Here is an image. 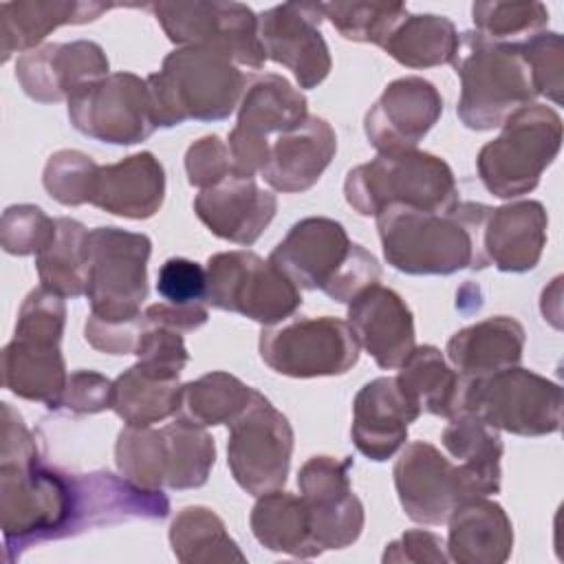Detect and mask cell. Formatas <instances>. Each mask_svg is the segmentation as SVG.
I'll list each match as a JSON object with an SVG mask.
<instances>
[{
    "instance_id": "cell-1",
    "label": "cell",
    "mask_w": 564,
    "mask_h": 564,
    "mask_svg": "<svg viewBox=\"0 0 564 564\" xmlns=\"http://www.w3.org/2000/svg\"><path fill=\"white\" fill-rule=\"evenodd\" d=\"M0 410V518L13 562L33 544L75 535L77 474L46 465L22 414L7 401Z\"/></svg>"
},
{
    "instance_id": "cell-2",
    "label": "cell",
    "mask_w": 564,
    "mask_h": 564,
    "mask_svg": "<svg viewBox=\"0 0 564 564\" xmlns=\"http://www.w3.org/2000/svg\"><path fill=\"white\" fill-rule=\"evenodd\" d=\"M491 207L458 200L449 212L390 205L379 212L377 229L388 264L408 275H452L489 267L482 229Z\"/></svg>"
},
{
    "instance_id": "cell-3",
    "label": "cell",
    "mask_w": 564,
    "mask_h": 564,
    "mask_svg": "<svg viewBox=\"0 0 564 564\" xmlns=\"http://www.w3.org/2000/svg\"><path fill=\"white\" fill-rule=\"evenodd\" d=\"M159 128L227 119L247 88L245 73L225 55L183 46L165 55L161 70L145 77Z\"/></svg>"
},
{
    "instance_id": "cell-4",
    "label": "cell",
    "mask_w": 564,
    "mask_h": 564,
    "mask_svg": "<svg viewBox=\"0 0 564 564\" xmlns=\"http://www.w3.org/2000/svg\"><path fill=\"white\" fill-rule=\"evenodd\" d=\"M452 66L460 79L456 112L469 130L498 128L511 112L533 104L538 97L531 68L518 44L465 31Z\"/></svg>"
},
{
    "instance_id": "cell-5",
    "label": "cell",
    "mask_w": 564,
    "mask_h": 564,
    "mask_svg": "<svg viewBox=\"0 0 564 564\" xmlns=\"http://www.w3.org/2000/svg\"><path fill=\"white\" fill-rule=\"evenodd\" d=\"M346 203L359 216H377L390 205L449 212L458 203L452 167L430 152H381L352 167L344 181Z\"/></svg>"
},
{
    "instance_id": "cell-6",
    "label": "cell",
    "mask_w": 564,
    "mask_h": 564,
    "mask_svg": "<svg viewBox=\"0 0 564 564\" xmlns=\"http://www.w3.org/2000/svg\"><path fill=\"white\" fill-rule=\"evenodd\" d=\"M500 134L478 152L476 167L482 185L498 198H516L538 187L542 172L562 145V119L542 104L511 112Z\"/></svg>"
},
{
    "instance_id": "cell-7",
    "label": "cell",
    "mask_w": 564,
    "mask_h": 564,
    "mask_svg": "<svg viewBox=\"0 0 564 564\" xmlns=\"http://www.w3.org/2000/svg\"><path fill=\"white\" fill-rule=\"evenodd\" d=\"M460 412L509 434L546 436L562 425V388L533 370L511 366L465 379Z\"/></svg>"
},
{
    "instance_id": "cell-8",
    "label": "cell",
    "mask_w": 564,
    "mask_h": 564,
    "mask_svg": "<svg viewBox=\"0 0 564 564\" xmlns=\"http://www.w3.org/2000/svg\"><path fill=\"white\" fill-rule=\"evenodd\" d=\"M207 295L214 308L245 315L262 326L280 324L302 306L300 289L269 260L236 249L207 260Z\"/></svg>"
},
{
    "instance_id": "cell-9",
    "label": "cell",
    "mask_w": 564,
    "mask_h": 564,
    "mask_svg": "<svg viewBox=\"0 0 564 564\" xmlns=\"http://www.w3.org/2000/svg\"><path fill=\"white\" fill-rule=\"evenodd\" d=\"M260 357L278 375L293 379L346 375L359 361V341L346 319L289 317L264 326Z\"/></svg>"
},
{
    "instance_id": "cell-10",
    "label": "cell",
    "mask_w": 564,
    "mask_h": 564,
    "mask_svg": "<svg viewBox=\"0 0 564 564\" xmlns=\"http://www.w3.org/2000/svg\"><path fill=\"white\" fill-rule=\"evenodd\" d=\"M90 273L86 297L90 315L104 322H126L141 315L148 295V260L152 240L119 227H95L88 236Z\"/></svg>"
},
{
    "instance_id": "cell-11",
    "label": "cell",
    "mask_w": 564,
    "mask_h": 564,
    "mask_svg": "<svg viewBox=\"0 0 564 564\" xmlns=\"http://www.w3.org/2000/svg\"><path fill=\"white\" fill-rule=\"evenodd\" d=\"M167 40L183 46L212 48L234 64L262 68L267 55L258 33V15L242 2L189 0L148 4Z\"/></svg>"
},
{
    "instance_id": "cell-12",
    "label": "cell",
    "mask_w": 564,
    "mask_h": 564,
    "mask_svg": "<svg viewBox=\"0 0 564 564\" xmlns=\"http://www.w3.org/2000/svg\"><path fill=\"white\" fill-rule=\"evenodd\" d=\"M293 454L289 419L258 390L229 423L227 465L240 489L262 496L282 489Z\"/></svg>"
},
{
    "instance_id": "cell-13",
    "label": "cell",
    "mask_w": 564,
    "mask_h": 564,
    "mask_svg": "<svg viewBox=\"0 0 564 564\" xmlns=\"http://www.w3.org/2000/svg\"><path fill=\"white\" fill-rule=\"evenodd\" d=\"M73 128L112 145L145 141L159 126L148 82L134 73H108L68 97Z\"/></svg>"
},
{
    "instance_id": "cell-14",
    "label": "cell",
    "mask_w": 564,
    "mask_h": 564,
    "mask_svg": "<svg viewBox=\"0 0 564 564\" xmlns=\"http://www.w3.org/2000/svg\"><path fill=\"white\" fill-rule=\"evenodd\" d=\"M350 456L344 460L313 456L297 474V487L311 518L313 540L322 553L350 546L361 535L364 505L350 487Z\"/></svg>"
},
{
    "instance_id": "cell-15",
    "label": "cell",
    "mask_w": 564,
    "mask_h": 564,
    "mask_svg": "<svg viewBox=\"0 0 564 564\" xmlns=\"http://www.w3.org/2000/svg\"><path fill=\"white\" fill-rule=\"evenodd\" d=\"M319 2H284L258 15V33L267 59L286 66L300 88L319 86L330 73L328 44L322 37Z\"/></svg>"
},
{
    "instance_id": "cell-16",
    "label": "cell",
    "mask_w": 564,
    "mask_h": 564,
    "mask_svg": "<svg viewBox=\"0 0 564 564\" xmlns=\"http://www.w3.org/2000/svg\"><path fill=\"white\" fill-rule=\"evenodd\" d=\"M392 476L405 516L421 524H443L458 505L474 500L460 467L425 441H414L401 452Z\"/></svg>"
},
{
    "instance_id": "cell-17",
    "label": "cell",
    "mask_w": 564,
    "mask_h": 564,
    "mask_svg": "<svg viewBox=\"0 0 564 564\" xmlns=\"http://www.w3.org/2000/svg\"><path fill=\"white\" fill-rule=\"evenodd\" d=\"M443 97L423 77L408 75L390 82L366 112L364 130L370 145L381 152L416 150L419 141L441 119Z\"/></svg>"
},
{
    "instance_id": "cell-18",
    "label": "cell",
    "mask_w": 564,
    "mask_h": 564,
    "mask_svg": "<svg viewBox=\"0 0 564 564\" xmlns=\"http://www.w3.org/2000/svg\"><path fill=\"white\" fill-rule=\"evenodd\" d=\"M352 245L341 223L308 216L289 229L271 251L269 262L297 289L326 293L348 262Z\"/></svg>"
},
{
    "instance_id": "cell-19",
    "label": "cell",
    "mask_w": 564,
    "mask_h": 564,
    "mask_svg": "<svg viewBox=\"0 0 564 564\" xmlns=\"http://www.w3.org/2000/svg\"><path fill=\"white\" fill-rule=\"evenodd\" d=\"M108 75V57L97 42H53L22 53L15 59V79L22 90L40 101L55 104L82 86Z\"/></svg>"
},
{
    "instance_id": "cell-20",
    "label": "cell",
    "mask_w": 564,
    "mask_h": 564,
    "mask_svg": "<svg viewBox=\"0 0 564 564\" xmlns=\"http://www.w3.org/2000/svg\"><path fill=\"white\" fill-rule=\"evenodd\" d=\"M346 322L352 328L359 348H364L383 370H397L416 346L410 306L397 291L379 282L348 302Z\"/></svg>"
},
{
    "instance_id": "cell-21",
    "label": "cell",
    "mask_w": 564,
    "mask_h": 564,
    "mask_svg": "<svg viewBox=\"0 0 564 564\" xmlns=\"http://www.w3.org/2000/svg\"><path fill=\"white\" fill-rule=\"evenodd\" d=\"M419 416V405L401 390L397 377H377L364 383L352 401V443L368 460H388L403 447L408 425Z\"/></svg>"
},
{
    "instance_id": "cell-22",
    "label": "cell",
    "mask_w": 564,
    "mask_h": 564,
    "mask_svg": "<svg viewBox=\"0 0 564 564\" xmlns=\"http://www.w3.org/2000/svg\"><path fill=\"white\" fill-rule=\"evenodd\" d=\"M278 209L273 192L262 189L253 178L229 174L214 187L200 189L194 198L198 220L218 238L234 245H253L269 227Z\"/></svg>"
},
{
    "instance_id": "cell-23",
    "label": "cell",
    "mask_w": 564,
    "mask_h": 564,
    "mask_svg": "<svg viewBox=\"0 0 564 564\" xmlns=\"http://www.w3.org/2000/svg\"><path fill=\"white\" fill-rule=\"evenodd\" d=\"M335 152L337 137L330 123L308 115L300 126L275 137L260 176L275 192L302 194L319 181Z\"/></svg>"
},
{
    "instance_id": "cell-24",
    "label": "cell",
    "mask_w": 564,
    "mask_h": 564,
    "mask_svg": "<svg viewBox=\"0 0 564 564\" xmlns=\"http://www.w3.org/2000/svg\"><path fill=\"white\" fill-rule=\"evenodd\" d=\"M165 196V172L152 152H137L119 163L99 165L90 205L132 220L154 216Z\"/></svg>"
},
{
    "instance_id": "cell-25",
    "label": "cell",
    "mask_w": 564,
    "mask_h": 564,
    "mask_svg": "<svg viewBox=\"0 0 564 564\" xmlns=\"http://www.w3.org/2000/svg\"><path fill=\"white\" fill-rule=\"evenodd\" d=\"M546 225V209L538 200L491 207L482 229L487 262L505 273L531 271L544 251Z\"/></svg>"
},
{
    "instance_id": "cell-26",
    "label": "cell",
    "mask_w": 564,
    "mask_h": 564,
    "mask_svg": "<svg viewBox=\"0 0 564 564\" xmlns=\"http://www.w3.org/2000/svg\"><path fill=\"white\" fill-rule=\"evenodd\" d=\"M447 557L458 564H502L513 549V527L505 509L485 498L458 505L449 518Z\"/></svg>"
},
{
    "instance_id": "cell-27",
    "label": "cell",
    "mask_w": 564,
    "mask_h": 564,
    "mask_svg": "<svg viewBox=\"0 0 564 564\" xmlns=\"http://www.w3.org/2000/svg\"><path fill=\"white\" fill-rule=\"evenodd\" d=\"M108 2L82 0H20L0 4V53L9 62L13 53H26L62 24H86L112 9Z\"/></svg>"
},
{
    "instance_id": "cell-28",
    "label": "cell",
    "mask_w": 564,
    "mask_h": 564,
    "mask_svg": "<svg viewBox=\"0 0 564 564\" xmlns=\"http://www.w3.org/2000/svg\"><path fill=\"white\" fill-rule=\"evenodd\" d=\"M522 348V324L513 317L496 315L452 335L445 352L449 366L465 379H471L518 366Z\"/></svg>"
},
{
    "instance_id": "cell-29",
    "label": "cell",
    "mask_w": 564,
    "mask_h": 564,
    "mask_svg": "<svg viewBox=\"0 0 564 564\" xmlns=\"http://www.w3.org/2000/svg\"><path fill=\"white\" fill-rule=\"evenodd\" d=\"M68 375L59 344L15 337L2 348V383L15 397L55 410Z\"/></svg>"
},
{
    "instance_id": "cell-30",
    "label": "cell",
    "mask_w": 564,
    "mask_h": 564,
    "mask_svg": "<svg viewBox=\"0 0 564 564\" xmlns=\"http://www.w3.org/2000/svg\"><path fill=\"white\" fill-rule=\"evenodd\" d=\"M441 441L460 467L469 498H485L500 491L502 438L496 427L469 412H460L449 419Z\"/></svg>"
},
{
    "instance_id": "cell-31",
    "label": "cell",
    "mask_w": 564,
    "mask_h": 564,
    "mask_svg": "<svg viewBox=\"0 0 564 564\" xmlns=\"http://www.w3.org/2000/svg\"><path fill=\"white\" fill-rule=\"evenodd\" d=\"M249 522L256 540L269 551L302 560L322 555L313 540L311 518L302 496L282 489L267 491L258 496Z\"/></svg>"
},
{
    "instance_id": "cell-32",
    "label": "cell",
    "mask_w": 564,
    "mask_h": 564,
    "mask_svg": "<svg viewBox=\"0 0 564 564\" xmlns=\"http://www.w3.org/2000/svg\"><path fill=\"white\" fill-rule=\"evenodd\" d=\"M397 383L421 412L443 419L460 412L465 379L447 364L436 346H414L399 366Z\"/></svg>"
},
{
    "instance_id": "cell-33",
    "label": "cell",
    "mask_w": 564,
    "mask_h": 564,
    "mask_svg": "<svg viewBox=\"0 0 564 564\" xmlns=\"http://www.w3.org/2000/svg\"><path fill=\"white\" fill-rule=\"evenodd\" d=\"M306 117V97L282 75L262 73L251 77L242 93L236 128L269 137L293 130Z\"/></svg>"
},
{
    "instance_id": "cell-34",
    "label": "cell",
    "mask_w": 564,
    "mask_h": 564,
    "mask_svg": "<svg viewBox=\"0 0 564 564\" xmlns=\"http://www.w3.org/2000/svg\"><path fill=\"white\" fill-rule=\"evenodd\" d=\"M216 460L214 438L194 423L176 419L159 430L161 487L196 489L209 478Z\"/></svg>"
},
{
    "instance_id": "cell-35",
    "label": "cell",
    "mask_w": 564,
    "mask_h": 564,
    "mask_svg": "<svg viewBox=\"0 0 564 564\" xmlns=\"http://www.w3.org/2000/svg\"><path fill=\"white\" fill-rule=\"evenodd\" d=\"M55 223V238L35 256L40 282L44 289L62 297L86 295L90 273V231L68 216H59Z\"/></svg>"
},
{
    "instance_id": "cell-36",
    "label": "cell",
    "mask_w": 564,
    "mask_h": 564,
    "mask_svg": "<svg viewBox=\"0 0 564 564\" xmlns=\"http://www.w3.org/2000/svg\"><path fill=\"white\" fill-rule=\"evenodd\" d=\"M458 46L460 35L449 18L416 13L403 18L381 48L408 68H430L452 64Z\"/></svg>"
},
{
    "instance_id": "cell-37",
    "label": "cell",
    "mask_w": 564,
    "mask_h": 564,
    "mask_svg": "<svg viewBox=\"0 0 564 564\" xmlns=\"http://www.w3.org/2000/svg\"><path fill=\"white\" fill-rule=\"evenodd\" d=\"M181 405L178 379H161L145 372L139 364L130 366L112 381L115 414L134 427H150L159 421L176 416Z\"/></svg>"
},
{
    "instance_id": "cell-38",
    "label": "cell",
    "mask_w": 564,
    "mask_h": 564,
    "mask_svg": "<svg viewBox=\"0 0 564 564\" xmlns=\"http://www.w3.org/2000/svg\"><path fill=\"white\" fill-rule=\"evenodd\" d=\"M170 544L178 562H245L225 522L207 507H185L170 524Z\"/></svg>"
},
{
    "instance_id": "cell-39",
    "label": "cell",
    "mask_w": 564,
    "mask_h": 564,
    "mask_svg": "<svg viewBox=\"0 0 564 564\" xmlns=\"http://www.w3.org/2000/svg\"><path fill=\"white\" fill-rule=\"evenodd\" d=\"M251 392V386L225 370L207 372L196 381L181 386V405L176 419L198 427L223 423L229 425L249 403Z\"/></svg>"
},
{
    "instance_id": "cell-40",
    "label": "cell",
    "mask_w": 564,
    "mask_h": 564,
    "mask_svg": "<svg viewBox=\"0 0 564 564\" xmlns=\"http://www.w3.org/2000/svg\"><path fill=\"white\" fill-rule=\"evenodd\" d=\"M322 15L341 37L383 46L390 33L408 18L401 2H319Z\"/></svg>"
},
{
    "instance_id": "cell-41",
    "label": "cell",
    "mask_w": 564,
    "mask_h": 564,
    "mask_svg": "<svg viewBox=\"0 0 564 564\" xmlns=\"http://www.w3.org/2000/svg\"><path fill=\"white\" fill-rule=\"evenodd\" d=\"M471 20L489 40L522 44L546 29L549 11L542 2H474Z\"/></svg>"
},
{
    "instance_id": "cell-42",
    "label": "cell",
    "mask_w": 564,
    "mask_h": 564,
    "mask_svg": "<svg viewBox=\"0 0 564 564\" xmlns=\"http://www.w3.org/2000/svg\"><path fill=\"white\" fill-rule=\"evenodd\" d=\"M97 167L99 165L79 150H59L48 156L42 172V185L59 205L77 207L90 203Z\"/></svg>"
},
{
    "instance_id": "cell-43",
    "label": "cell",
    "mask_w": 564,
    "mask_h": 564,
    "mask_svg": "<svg viewBox=\"0 0 564 564\" xmlns=\"http://www.w3.org/2000/svg\"><path fill=\"white\" fill-rule=\"evenodd\" d=\"M57 223L37 205H11L0 220V245L11 256L40 253L55 238Z\"/></svg>"
},
{
    "instance_id": "cell-44",
    "label": "cell",
    "mask_w": 564,
    "mask_h": 564,
    "mask_svg": "<svg viewBox=\"0 0 564 564\" xmlns=\"http://www.w3.org/2000/svg\"><path fill=\"white\" fill-rule=\"evenodd\" d=\"M520 53L531 68L533 86L538 95H544L555 106L562 104L564 90V42L560 33L540 31L524 40Z\"/></svg>"
},
{
    "instance_id": "cell-45",
    "label": "cell",
    "mask_w": 564,
    "mask_h": 564,
    "mask_svg": "<svg viewBox=\"0 0 564 564\" xmlns=\"http://www.w3.org/2000/svg\"><path fill=\"white\" fill-rule=\"evenodd\" d=\"M148 322V319H145ZM139 366L161 379H178L189 355L183 344V335L161 324H145V330L134 350Z\"/></svg>"
},
{
    "instance_id": "cell-46",
    "label": "cell",
    "mask_w": 564,
    "mask_h": 564,
    "mask_svg": "<svg viewBox=\"0 0 564 564\" xmlns=\"http://www.w3.org/2000/svg\"><path fill=\"white\" fill-rule=\"evenodd\" d=\"M156 291L165 302L178 306L205 302L207 271L194 260L167 258L156 273Z\"/></svg>"
},
{
    "instance_id": "cell-47",
    "label": "cell",
    "mask_w": 564,
    "mask_h": 564,
    "mask_svg": "<svg viewBox=\"0 0 564 564\" xmlns=\"http://www.w3.org/2000/svg\"><path fill=\"white\" fill-rule=\"evenodd\" d=\"M185 172L189 185L198 189H207L225 181L231 174V156L227 143L216 134L192 143L185 152Z\"/></svg>"
},
{
    "instance_id": "cell-48",
    "label": "cell",
    "mask_w": 564,
    "mask_h": 564,
    "mask_svg": "<svg viewBox=\"0 0 564 564\" xmlns=\"http://www.w3.org/2000/svg\"><path fill=\"white\" fill-rule=\"evenodd\" d=\"M112 405V381L93 370H77L68 375L66 388L55 410L68 414H97Z\"/></svg>"
},
{
    "instance_id": "cell-49",
    "label": "cell",
    "mask_w": 564,
    "mask_h": 564,
    "mask_svg": "<svg viewBox=\"0 0 564 564\" xmlns=\"http://www.w3.org/2000/svg\"><path fill=\"white\" fill-rule=\"evenodd\" d=\"M145 315L141 313L134 319L126 322H104L97 317H88L84 326L86 341L106 355H134L139 339L145 330Z\"/></svg>"
},
{
    "instance_id": "cell-50",
    "label": "cell",
    "mask_w": 564,
    "mask_h": 564,
    "mask_svg": "<svg viewBox=\"0 0 564 564\" xmlns=\"http://www.w3.org/2000/svg\"><path fill=\"white\" fill-rule=\"evenodd\" d=\"M441 535L425 531V529H412L405 531L399 540L390 542L383 551V562H447V553L443 551Z\"/></svg>"
},
{
    "instance_id": "cell-51",
    "label": "cell",
    "mask_w": 564,
    "mask_h": 564,
    "mask_svg": "<svg viewBox=\"0 0 564 564\" xmlns=\"http://www.w3.org/2000/svg\"><path fill=\"white\" fill-rule=\"evenodd\" d=\"M145 319L152 322V324H161V326H167V328H174L178 333H185V330H196L200 328L209 313H207V304L205 302H198V304H170V302H156V304H150L145 311H143Z\"/></svg>"
}]
</instances>
